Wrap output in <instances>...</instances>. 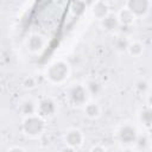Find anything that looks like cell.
I'll list each match as a JSON object with an SVG mask.
<instances>
[{"mask_svg":"<svg viewBox=\"0 0 152 152\" xmlns=\"http://www.w3.org/2000/svg\"><path fill=\"white\" fill-rule=\"evenodd\" d=\"M43 76L52 86H63L71 76V64L66 59H55L45 66Z\"/></svg>","mask_w":152,"mask_h":152,"instance_id":"obj_1","label":"cell"},{"mask_svg":"<svg viewBox=\"0 0 152 152\" xmlns=\"http://www.w3.org/2000/svg\"><path fill=\"white\" fill-rule=\"evenodd\" d=\"M46 119L40 116L39 114L30 115L21 119L20 122V132L21 134L31 140H38L40 139L45 132H46Z\"/></svg>","mask_w":152,"mask_h":152,"instance_id":"obj_2","label":"cell"},{"mask_svg":"<svg viewBox=\"0 0 152 152\" xmlns=\"http://www.w3.org/2000/svg\"><path fill=\"white\" fill-rule=\"evenodd\" d=\"M65 100L74 108H83L90 100V95L84 86V82H72L65 88Z\"/></svg>","mask_w":152,"mask_h":152,"instance_id":"obj_3","label":"cell"},{"mask_svg":"<svg viewBox=\"0 0 152 152\" xmlns=\"http://www.w3.org/2000/svg\"><path fill=\"white\" fill-rule=\"evenodd\" d=\"M139 134L140 133H139L138 127L133 122H129V121L120 124L114 131V138L116 142L125 148L134 147V144Z\"/></svg>","mask_w":152,"mask_h":152,"instance_id":"obj_4","label":"cell"},{"mask_svg":"<svg viewBox=\"0 0 152 152\" xmlns=\"http://www.w3.org/2000/svg\"><path fill=\"white\" fill-rule=\"evenodd\" d=\"M25 49L31 55H40L48 46V37L40 32H31L25 38Z\"/></svg>","mask_w":152,"mask_h":152,"instance_id":"obj_5","label":"cell"},{"mask_svg":"<svg viewBox=\"0 0 152 152\" xmlns=\"http://www.w3.org/2000/svg\"><path fill=\"white\" fill-rule=\"evenodd\" d=\"M58 112V103L52 96H42L37 101V114L44 119L55 116Z\"/></svg>","mask_w":152,"mask_h":152,"instance_id":"obj_6","label":"cell"},{"mask_svg":"<svg viewBox=\"0 0 152 152\" xmlns=\"http://www.w3.org/2000/svg\"><path fill=\"white\" fill-rule=\"evenodd\" d=\"M84 141L86 135L83 131L78 127H70L63 133V142L65 146H70L77 150L83 146Z\"/></svg>","mask_w":152,"mask_h":152,"instance_id":"obj_7","label":"cell"},{"mask_svg":"<svg viewBox=\"0 0 152 152\" xmlns=\"http://www.w3.org/2000/svg\"><path fill=\"white\" fill-rule=\"evenodd\" d=\"M137 19L146 18L152 10V1L150 0H128L124 4Z\"/></svg>","mask_w":152,"mask_h":152,"instance_id":"obj_8","label":"cell"},{"mask_svg":"<svg viewBox=\"0 0 152 152\" xmlns=\"http://www.w3.org/2000/svg\"><path fill=\"white\" fill-rule=\"evenodd\" d=\"M88 11H89V14L93 19L97 20L99 23L101 20H103L106 17H108L112 11H110V5L108 1H104V0H96V1H93L89 6H88Z\"/></svg>","mask_w":152,"mask_h":152,"instance_id":"obj_9","label":"cell"},{"mask_svg":"<svg viewBox=\"0 0 152 152\" xmlns=\"http://www.w3.org/2000/svg\"><path fill=\"white\" fill-rule=\"evenodd\" d=\"M100 27L102 28V31H104L106 33H109V34H118L119 33V30L121 27L119 20H118V17H116V13H110L108 17H106L103 20L100 21Z\"/></svg>","mask_w":152,"mask_h":152,"instance_id":"obj_10","label":"cell"},{"mask_svg":"<svg viewBox=\"0 0 152 152\" xmlns=\"http://www.w3.org/2000/svg\"><path fill=\"white\" fill-rule=\"evenodd\" d=\"M84 86H86L91 100H97L99 97L102 96V94L104 91V86L97 78H94V77L87 78L84 81Z\"/></svg>","mask_w":152,"mask_h":152,"instance_id":"obj_11","label":"cell"},{"mask_svg":"<svg viewBox=\"0 0 152 152\" xmlns=\"http://www.w3.org/2000/svg\"><path fill=\"white\" fill-rule=\"evenodd\" d=\"M18 110L21 118L37 114V101L32 97H24L18 103Z\"/></svg>","mask_w":152,"mask_h":152,"instance_id":"obj_12","label":"cell"},{"mask_svg":"<svg viewBox=\"0 0 152 152\" xmlns=\"http://www.w3.org/2000/svg\"><path fill=\"white\" fill-rule=\"evenodd\" d=\"M137 120L145 131H152V108L144 106L137 112Z\"/></svg>","mask_w":152,"mask_h":152,"instance_id":"obj_13","label":"cell"},{"mask_svg":"<svg viewBox=\"0 0 152 152\" xmlns=\"http://www.w3.org/2000/svg\"><path fill=\"white\" fill-rule=\"evenodd\" d=\"M83 115L89 120H97L102 115V107L96 100H90L83 108Z\"/></svg>","mask_w":152,"mask_h":152,"instance_id":"obj_14","label":"cell"},{"mask_svg":"<svg viewBox=\"0 0 152 152\" xmlns=\"http://www.w3.org/2000/svg\"><path fill=\"white\" fill-rule=\"evenodd\" d=\"M116 17H118V20L120 23L121 26H133V24L135 23L137 18L135 15L124 5L121 6L118 12H116Z\"/></svg>","mask_w":152,"mask_h":152,"instance_id":"obj_15","label":"cell"},{"mask_svg":"<svg viewBox=\"0 0 152 152\" xmlns=\"http://www.w3.org/2000/svg\"><path fill=\"white\" fill-rule=\"evenodd\" d=\"M133 148L135 151H139V152H147V151H150L152 148L150 133H140L138 135V139H137Z\"/></svg>","mask_w":152,"mask_h":152,"instance_id":"obj_16","label":"cell"},{"mask_svg":"<svg viewBox=\"0 0 152 152\" xmlns=\"http://www.w3.org/2000/svg\"><path fill=\"white\" fill-rule=\"evenodd\" d=\"M144 51H145V45L142 44V42H140L138 39H131L128 48H127V53L131 57H133V58L141 57Z\"/></svg>","mask_w":152,"mask_h":152,"instance_id":"obj_17","label":"cell"},{"mask_svg":"<svg viewBox=\"0 0 152 152\" xmlns=\"http://www.w3.org/2000/svg\"><path fill=\"white\" fill-rule=\"evenodd\" d=\"M133 90L135 94L140 95V96H146L150 91H151V84L145 78H139L138 81L134 82L133 84Z\"/></svg>","mask_w":152,"mask_h":152,"instance_id":"obj_18","label":"cell"},{"mask_svg":"<svg viewBox=\"0 0 152 152\" xmlns=\"http://www.w3.org/2000/svg\"><path fill=\"white\" fill-rule=\"evenodd\" d=\"M129 42H131V39H128V38H125L121 36H115V39L113 42V48L119 53L127 52V48H128Z\"/></svg>","mask_w":152,"mask_h":152,"instance_id":"obj_19","label":"cell"},{"mask_svg":"<svg viewBox=\"0 0 152 152\" xmlns=\"http://www.w3.org/2000/svg\"><path fill=\"white\" fill-rule=\"evenodd\" d=\"M38 86V82H37V78L33 77V76H26L23 78L21 81V87L23 89L27 90V91H31V90H34Z\"/></svg>","mask_w":152,"mask_h":152,"instance_id":"obj_20","label":"cell"},{"mask_svg":"<svg viewBox=\"0 0 152 152\" xmlns=\"http://www.w3.org/2000/svg\"><path fill=\"white\" fill-rule=\"evenodd\" d=\"M87 5L83 1H74L70 4V12L74 15H81L84 13V11L87 10Z\"/></svg>","mask_w":152,"mask_h":152,"instance_id":"obj_21","label":"cell"},{"mask_svg":"<svg viewBox=\"0 0 152 152\" xmlns=\"http://www.w3.org/2000/svg\"><path fill=\"white\" fill-rule=\"evenodd\" d=\"M107 151H108V148L102 144H95L89 150V152H107Z\"/></svg>","mask_w":152,"mask_h":152,"instance_id":"obj_22","label":"cell"},{"mask_svg":"<svg viewBox=\"0 0 152 152\" xmlns=\"http://www.w3.org/2000/svg\"><path fill=\"white\" fill-rule=\"evenodd\" d=\"M6 152H27L23 146H18V145H14V146H11L7 148Z\"/></svg>","mask_w":152,"mask_h":152,"instance_id":"obj_23","label":"cell"},{"mask_svg":"<svg viewBox=\"0 0 152 152\" xmlns=\"http://www.w3.org/2000/svg\"><path fill=\"white\" fill-rule=\"evenodd\" d=\"M145 102H146V104H145V106H147V107L152 108V91H150V93L145 96Z\"/></svg>","mask_w":152,"mask_h":152,"instance_id":"obj_24","label":"cell"},{"mask_svg":"<svg viewBox=\"0 0 152 152\" xmlns=\"http://www.w3.org/2000/svg\"><path fill=\"white\" fill-rule=\"evenodd\" d=\"M59 152H77V150L76 148H74V147H70V146H63L61 150H59Z\"/></svg>","mask_w":152,"mask_h":152,"instance_id":"obj_25","label":"cell"},{"mask_svg":"<svg viewBox=\"0 0 152 152\" xmlns=\"http://www.w3.org/2000/svg\"><path fill=\"white\" fill-rule=\"evenodd\" d=\"M107 152H119L116 148H108V151Z\"/></svg>","mask_w":152,"mask_h":152,"instance_id":"obj_26","label":"cell"},{"mask_svg":"<svg viewBox=\"0 0 152 152\" xmlns=\"http://www.w3.org/2000/svg\"><path fill=\"white\" fill-rule=\"evenodd\" d=\"M150 138H151V144H152V132L150 133Z\"/></svg>","mask_w":152,"mask_h":152,"instance_id":"obj_27","label":"cell"},{"mask_svg":"<svg viewBox=\"0 0 152 152\" xmlns=\"http://www.w3.org/2000/svg\"><path fill=\"white\" fill-rule=\"evenodd\" d=\"M150 84H151V88H152V78H151V81H150Z\"/></svg>","mask_w":152,"mask_h":152,"instance_id":"obj_28","label":"cell"},{"mask_svg":"<svg viewBox=\"0 0 152 152\" xmlns=\"http://www.w3.org/2000/svg\"><path fill=\"white\" fill-rule=\"evenodd\" d=\"M133 152H139V151H135V150H134V151H133Z\"/></svg>","mask_w":152,"mask_h":152,"instance_id":"obj_29","label":"cell"}]
</instances>
